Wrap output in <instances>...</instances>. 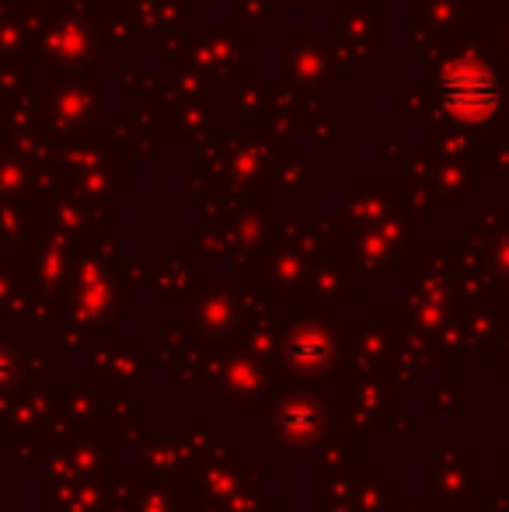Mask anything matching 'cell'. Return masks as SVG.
Listing matches in <instances>:
<instances>
[{
    "label": "cell",
    "instance_id": "1",
    "mask_svg": "<svg viewBox=\"0 0 509 512\" xmlns=\"http://www.w3.org/2000/svg\"><path fill=\"white\" fill-rule=\"evenodd\" d=\"M440 102L464 122H478L499 105V81L478 60H457L440 77Z\"/></svg>",
    "mask_w": 509,
    "mask_h": 512
}]
</instances>
